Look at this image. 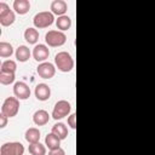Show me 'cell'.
I'll return each instance as SVG.
<instances>
[{"label":"cell","instance_id":"obj_25","mask_svg":"<svg viewBox=\"0 0 155 155\" xmlns=\"http://www.w3.org/2000/svg\"><path fill=\"white\" fill-rule=\"evenodd\" d=\"M75 120H76V115L75 114H71L69 117H68V125L74 130V128H76V122H75Z\"/></svg>","mask_w":155,"mask_h":155},{"label":"cell","instance_id":"obj_16","mask_svg":"<svg viewBox=\"0 0 155 155\" xmlns=\"http://www.w3.org/2000/svg\"><path fill=\"white\" fill-rule=\"evenodd\" d=\"M40 139V131L35 127H30L25 131V140L30 144L33 143H38Z\"/></svg>","mask_w":155,"mask_h":155},{"label":"cell","instance_id":"obj_3","mask_svg":"<svg viewBox=\"0 0 155 155\" xmlns=\"http://www.w3.org/2000/svg\"><path fill=\"white\" fill-rule=\"evenodd\" d=\"M45 41L48 46L51 47H57V46H62L65 44L67 41V36L64 33H62L61 30H50L46 35H45Z\"/></svg>","mask_w":155,"mask_h":155},{"label":"cell","instance_id":"obj_2","mask_svg":"<svg viewBox=\"0 0 155 155\" xmlns=\"http://www.w3.org/2000/svg\"><path fill=\"white\" fill-rule=\"evenodd\" d=\"M19 110V101L16 97H8L4 101L1 107V113L7 117H13Z\"/></svg>","mask_w":155,"mask_h":155},{"label":"cell","instance_id":"obj_18","mask_svg":"<svg viewBox=\"0 0 155 155\" xmlns=\"http://www.w3.org/2000/svg\"><path fill=\"white\" fill-rule=\"evenodd\" d=\"M16 58L19 62H27L30 58V50L24 45L19 46L17 48V51H16Z\"/></svg>","mask_w":155,"mask_h":155},{"label":"cell","instance_id":"obj_10","mask_svg":"<svg viewBox=\"0 0 155 155\" xmlns=\"http://www.w3.org/2000/svg\"><path fill=\"white\" fill-rule=\"evenodd\" d=\"M33 56H34V59H35V61L44 63V62L48 58V56H50V50H48V47H46L45 45L39 44V45H36V46L34 47V50H33Z\"/></svg>","mask_w":155,"mask_h":155},{"label":"cell","instance_id":"obj_9","mask_svg":"<svg viewBox=\"0 0 155 155\" xmlns=\"http://www.w3.org/2000/svg\"><path fill=\"white\" fill-rule=\"evenodd\" d=\"M13 93L18 99H27L30 97V88L25 82H16L13 86Z\"/></svg>","mask_w":155,"mask_h":155},{"label":"cell","instance_id":"obj_6","mask_svg":"<svg viewBox=\"0 0 155 155\" xmlns=\"http://www.w3.org/2000/svg\"><path fill=\"white\" fill-rule=\"evenodd\" d=\"M70 109H71V105L68 101H58L53 108V111H52V117L54 120H59V119H63L64 116H67L69 113H70Z\"/></svg>","mask_w":155,"mask_h":155},{"label":"cell","instance_id":"obj_7","mask_svg":"<svg viewBox=\"0 0 155 155\" xmlns=\"http://www.w3.org/2000/svg\"><path fill=\"white\" fill-rule=\"evenodd\" d=\"M16 17L12 10H10L8 5L5 2H0V23L4 27L11 25L15 22Z\"/></svg>","mask_w":155,"mask_h":155},{"label":"cell","instance_id":"obj_22","mask_svg":"<svg viewBox=\"0 0 155 155\" xmlns=\"http://www.w3.org/2000/svg\"><path fill=\"white\" fill-rule=\"evenodd\" d=\"M56 25L61 30H68L70 28V25H71V19L68 16H61L56 21Z\"/></svg>","mask_w":155,"mask_h":155},{"label":"cell","instance_id":"obj_15","mask_svg":"<svg viewBox=\"0 0 155 155\" xmlns=\"http://www.w3.org/2000/svg\"><path fill=\"white\" fill-rule=\"evenodd\" d=\"M51 133H53L54 136H57L62 140V139H65L67 138V136H68V128H67V126L63 122H58V124H56V125L52 126V132Z\"/></svg>","mask_w":155,"mask_h":155},{"label":"cell","instance_id":"obj_20","mask_svg":"<svg viewBox=\"0 0 155 155\" xmlns=\"http://www.w3.org/2000/svg\"><path fill=\"white\" fill-rule=\"evenodd\" d=\"M17 69V64L15 61L12 59H7L5 62L1 63V69H0V73H11V74H15Z\"/></svg>","mask_w":155,"mask_h":155},{"label":"cell","instance_id":"obj_26","mask_svg":"<svg viewBox=\"0 0 155 155\" xmlns=\"http://www.w3.org/2000/svg\"><path fill=\"white\" fill-rule=\"evenodd\" d=\"M48 155H65L64 150L62 148H58V149H53V150H50Z\"/></svg>","mask_w":155,"mask_h":155},{"label":"cell","instance_id":"obj_27","mask_svg":"<svg viewBox=\"0 0 155 155\" xmlns=\"http://www.w3.org/2000/svg\"><path fill=\"white\" fill-rule=\"evenodd\" d=\"M0 120H1L0 127H1V128H4V127L7 125V116H6V115H4V114L1 113V115H0Z\"/></svg>","mask_w":155,"mask_h":155},{"label":"cell","instance_id":"obj_12","mask_svg":"<svg viewBox=\"0 0 155 155\" xmlns=\"http://www.w3.org/2000/svg\"><path fill=\"white\" fill-rule=\"evenodd\" d=\"M51 96V90L46 84H39L35 87V97L39 101H47Z\"/></svg>","mask_w":155,"mask_h":155},{"label":"cell","instance_id":"obj_5","mask_svg":"<svg viewBox=\"0 0 155 155\" xmlns=\"http://www.w3.org/2000/svg\"><path fill=\"white\" fill-rule=\"evenodd\" d=\"M24 147L19 142H10L1 145L0 155H23Z\"/></svg>","mask_w":155,"mask_h":155},{"label":"cell","instance_id":"obj_1","mask_svg":"<svg viewBox=\"0 0 155 155\" xmlns=\"http://www.w3.org/2000/svg\"><path fill=\"white\" fill-rule=\"evenodd\" d=\"M54 63H56L57 68L61 71H64V73H68V71H70L74 68V59L65 51L58 52L54 56Z\"/></svg>","mask_w":155,"mask_h":155},{"label":"cell","instance_id":"obj_24","mask_svg":"<svg viewBox=\"0 0 155 155\" xmlns=\"http://www.w3.org/2000/svg\"><path fill=\"white\" fill-rule=\"evenodd\" d=\"M15 81V74L11 73H0V82L2 85H10Z\"/></svg>","mask_w":155,"mask_h":155},{"label":"cell","instance_id":"obj_21","mask_svg":"<svg viewBox=\"0 0 155 155\" xmlns=\"http://www.w3.org/2000/svg\"><path fill=\"white\" fill-rule=\"evenodd\" d=\"M28 150H29V153L31 155H46V148L40 142L30 144L29 148H28Z\"/></svg>","mask_w":155,"mask_h":155},{"label":"cell","instance_id":"obj_14","mask_svg":"<svg viewBox=\"0 0 155 155\" xmlns=\"http://www.w3.org/2000/svg\"><path fill=\"white\" fill-rule=\"evenodd\" d=\"M13 8L18 15H25L30 10V2L28 0H15Z\"/></svg>","mask_w":155,"mask_h":155},{"label":"cell","instance_id":"obj_23","mask_svg":"<svg viewBox=\"0 0 155 155\" xmlns=\"http://www.w3.org/2000/svg\"><path fill=\"white\" fill-rule=\"evenodd\" d=\"M13 53V48H12V45L8 44V42H0V57L2 58H6V57H11Z\"/></svg>","mask_w":155,"mask_h":155},{"label":"cell","instance_id":"obj_11","mask_svg":"<svg viewBox=\"0 0 155 155\" xmlns=\"http://www.w3.org/2000/svg\"><path fill=\"white\" fill-rule=\"evenodd\" d=\"M67 10H68V5L63 0H53L51 2V12L53 15H58L59 17L61 16H64V13L67 12Z\"/></svg>","mask_w":155,"mask_h":155},{"label":"cell","instance_id":"obj_19","mask_svg":"<svg viewBox=\"0 0 155 155\" xmlns=\"http://www.w3.org/2000/svg\"><path fill=\"white\" fill-rule=\"evenodd\" d=\"M24 39L29 44H36V41L39 40V31L35 28H28L24 31Z\"/></svg>","mask_w":155,"mask_h":155},{"label":"cell","instance_id":"obj_17","mask_svg":"<svg viewBox=\"0 0 155 155\" xmlns=\"http://www.w3.org/2000/svg\"><path fill=\"white\" fill-rule=\"evenodd\" d=\"M45 144L48 147L50 150L58 149V148H61V147H59V145H61V139H59L57 136H54L53 133H50V134H47L46 138H45Z\"/></svg>","mask_w":155,"mask_h":155},{"label":"cell","instance_id":"obj_4","mask_svg":"<svg viewBox=\"0 0 155 155\" xmlns=\"http://www.w3.org/2000/svg\"><path fill=\"white\" fill-rule=\"evenodd\" d=\"M53 21H54V17H53L52 12L42 11V12H39L34 16L33 23L36 28H46V27L51 25L53 23Z\"/></svg>","mask_w":155,"mask_h":155},{"label":"cell","instance_id":"obj_8","mask_svg":"<svg viewBox=\"0 0 155 155\" xmlns=\"http://www.w3.org/2000/svg\"><path fill=\"white\" fill-rule=\"evenodd\" d=\"M38 74L40 78L42 79H51L56 74V68L52 63H48V62H44V63H40L38 69H36Z\"/></svg>","mask_w":155,"mask_h":155},{"label":"cell","instance_id":"obj_13","mask_svg":"<svg viewBox=\"0 0 155 155\" xmlns=\"http://www.w3.org/2000/svg\"><path fill=\"white\" fill-rule=\"evenodd\" d=\"M33 121L35 122V125L38 126H42V125H46L48 121H50V115L46 110L44 109H40V110H36L33 115Z\"/></svg>","mask_w":155,"mask_h":155}]
</instances>
